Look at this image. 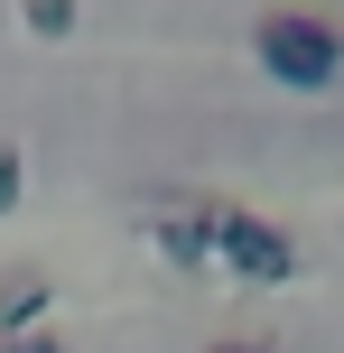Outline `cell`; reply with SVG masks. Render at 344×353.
I'll use <instances>...</instances> for the list:
<instances>
[{
	"mask_svg": "<svg viewBox=\"0 0 344 353\" xmlns=\"http://www.w3.org/2000/svg\"><path fill=\"white\" fill-rule=\"evenodd\" d=\"M149 251H159V261H177V270H196V261H205V195L168 205L159 223H149Z\"/></svg>",
	"mask_w": 344,
	"mask_h": 353,
	"instance_id": "cell-3",
	"label": "cell"
},
{
	"mask_svg": "<svg viewBox=\"0 0 344 353\" xmlns=\"http://www.w3.org/2000/svg\"><path fill=\"white\" fill-rule=\"evenodd\" d=\"M252 56H261V74H270V84L326 93L335 65H344V28H335L326 10H261V19H252Z\"/></svg>",
	"mask_w": 344,
	"mask_h": 353,
	"instance_id": "cell-1",
	"label": "cell"
},
{
	"mask_svg": "<svg viewBox=\"0 0 344 353\" xmlns=\"http://www.w3.org/2000/svg\"><path fill=\"white\" fill-rule=\"evenodd\" d=\"M0 353H65V344H56L47 325H28V335H0Z\"/></svg>",
	"mask_w": 344,
	"mask_h": 353,
	"instance_id": "cell-7",
	"label": "cell"
},
{
	"mask_svg": "<svg viewBox=\"0 0 344 353\" xmlns=\"http://www.w3.org/2000/svg\"><path fill=\"white\" fill-rule=\"evenodd\" d=\"M214 353H261V344H214Z\"/></svg>",
	"mask_w": 344,
	"mask_h": 353,
	"instance_id": "cell-8",
	"label": "cell"
},
{
	"mask_svg": "<svg viewBox=\"0 0 344 353\" xmlns=\"http://www.w3.org/2000/svg\"><path fill=\"white\" fill-rule=\"evenodd\" d=\"M19 10H28L37 37H65V28H74V0H19Z\"/></svg>",
	"mask_w": 344,
	"mask_h": 353,
	"instance_id": "cell-6",
	"label": "cell"
},
{
	"mask_svg": "<svg viewBox=\"0 0 344 353\" xmlns=\"http://www.w3.org/2000/svg\"><path fill=\"white\" fill-rule=\"evenodd\" d=\"M19 195H28V149L0 140V214H19Z\"/></svg>",
	"mask_w": 344,
	"mask_h": 353,
	"instance_id": "cell-5",
	"label": "cell"
},
{
	"mask_svg": "<svg viewBox=\"0 0 344 353\" xmlns=\"http://www.w3.org/2000/svg\"><path fill=\"white\" fill-rule=\"evenodd\" d=\"M205 261H223L233 279H252V288L298 279V242L270 223V214H252V205H205Z\"/></svg>",
	"mask_w": 344,
	"mask_h": 353,
	"instance_id": "cell-2",
	"label": "cell"
},
{
	"mask_svg": "<svg viewBox=\"0 0 344 353\" xmlns=\"http://www.w3.org/2000/svg\"><path fill=\"white\" fill-rule=\"evenodd\" d=\"M47 325V270H0V335Z\"/></svg>",
	"mask_w": 344,
	"mask_h": 353,
	"instance_id": "cell-4",
	"label": "cell"
}]
</instances>
